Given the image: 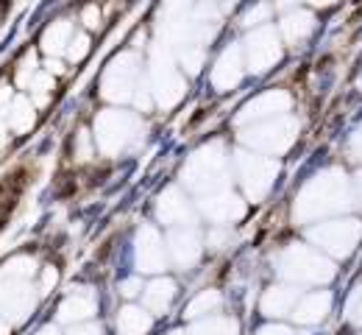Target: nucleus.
<instances>
[{
    "label": "nucleus",
    "mask_w": 362,
    "mask_h": 335,
    "mask_svg": "<svg viewBox=\"0 0 362 335\" xmlns=\"http://www.w3.org/2000/svg\"><path fill=\"white\" fill-rule=\"evenodd\" d=\"M351 198H354V191L349 185V176L340 168H329V171H320L301 188L293 215H296V221L310 224L323 215L343 212L351 204Z\"/></svg>",
    "instance_id": "nucleus-1"
},
{
    "label": "nucleus",
    "mask_w": 362,
    "mask_h": 335,
    "mask_svg": "<svg viewBox=\"0 0 362 335\" xmlns=\"http://www.w3.org/2000/svg\"><path fill=\"white\" fill-rule=\"evenodd\" d=\"M276 271L293 285H326L334 280V263L304 243H290L276 254Z\"/></svg>",
    "instance_id": "nucleus-2"
},
{
    "label": "nucleus",
    "mask_w": 362,
    "mask_h": 335,
    "mask_svg": "<svg viewBox=\"0 0 362 335\" xmlns=\"http://www.w3.org/2000/svg\"><path fill=\"white\" fill-rule=\"evenodd\" d=\"M228 168H231V159L226 157L223 143H206L184 162L181 182L198 195L218 191L228 185Z\"/></svg>",
    "instance_id": "nucleus-3"
},
{
    "label": "nucleus",
    "mask_w": 362,
    "mask_h": 335,
    "mask_svg": "<svg viewBox=\"0 0 362 335\" xmlns=\"http://www.w3.org/2000/svg\"><path fill=\"white\" fill-rule=\"evenodd\" d=\"M95 145L106 157H120L132 151L142 140V123L139 118L123 109H103L95 118Z\"/></svg>",
    "instance_id": "nucleus-4"
},
{
    "label": "nucleus",
    "mask_w": 362,
    "mask_h": 335,
    "mask_svg": "<svg viewBox=\"0 0 362 335\" xmlns=\"http://www.w3.org/2000/svg\"><path fill=\"white\" fill-rule=\"evenodd\" d=\"M298 120L287 112L271 120H259L251 126H243L240 140L257 154H268V157H281L284 151H290L293 143L298 140Z\"/></svg>",
    "instance_id": "nucleus-5"
},
{
    "label": "nucleus",
    "mask_w": 362,
    "mask_h": 335,
    "mask_svg": "<svg viewBox=\"0 0 362 335\" xmlns=\"http://www.w3.org/2000/svg\"><path fill=\"white\" fill-rule=\"evenodd\" d=\"M231 168L240 179V188L245 191L251 201H262L271 193L276 174H279L276 159L265 157V154H257V151H234Z\"/></svg>",
    "instance_id": "nucleus-6"
},
{
    "label": "nucleus",
    "mask_w": 362,
    "mask_h": 335,
    "mask_svg": "<svg viewBox=\"0 0 362 335\" xmlns=\"http://www.w3.org/2000/svg\"><path fill=\"white\" fill-rule=\"evenodd\" d=\"M139 79H142V70H139L136 50H123L106 64V70L100 76V96L112 103H126L134 98Z\"/></svg>",
    "instance_id": "nucleus-7"
},
{
    "label": "nucleus",
    "mask_w": 362,
    "mask_h": 335,
    "mask_svg": "<svg viewBox=\"0 0 362 335\" xmlns=\"http://www.w3.org/2000/svg\"><path fill=\"white\" fill-rule=\"evenodd\" d=\"M148 87H151V96L153 103L170 109L176 106L184 93H187V79L179 73L173 56L165 50V45L153 48V59H151V73H148Z\"/></svg>",
    "instance_id": "nucleus-8"
},
{
    "label": "nucleus",
    "mask_w": 362,
    "mask_h": 335,
    "mask_svg": "<svg viewBox=\"0 0 362 335\" xmlns=\"http://www.w3.org/2000/svg\"><path fill=\"white\" fill-rule=\"evenodd\" d=\"M307 235L317 246V251L332 254L337 260H346L360 246L362 224L357 218H334V221H323L317 227H310Z\"/></svg>",
    "instance_id": "nucleus-9"
},
{
    "label": "nucleus",
    "mask_w": 362,
    "mask_h": 335,
    "mask_svg": "<svg viewBox=\"0 0 362 335\" xmlns=\"http://www.w3.org/2000/svg\"><path fill=\"white\" fill-rule=\"evenodd\" d=\"M243 53H245L248 70H251L254 76L268 73L271 67L279 64V59H281V37H279V31H276L273 25H259V28H254V31L245 37Z\"/></svg>",
    "instance_id": "nucleus-10"
},
{
    "label": "nucleus",
    "mask_w": 362,
    "mask_h": 335,
    "mask_svg": "<svg viewBox=\"0 0 362 335\" xmlns=\"http://www.w3.org/2000/svg\"><path fill=\"white\" fill-rule=\"evenodd\" d=\"M37 307V290L25 280H0V319L23 324Z\"/></svg>",
    "instance_id": "nucleus-11"
},
{
    "label": "nucleus",
    "mask_w": 362,
    "mask_h": 335,
    "mask_svg": "<svg viewBox=\"0 0 362 335\" xmlns=\"http://www.w3.org/2000/svg\"><path fill=\"white\" fill-rule=\"evenodd\" d=\"M293 106V96L287 90H265L251 101H245L237 112V126H251L259 120H271L279 115H287Z\"/></svg>",
    "instance_id": "nucleus-12"
},
{
    "label": "nucleus",
    "mask_w": 362,
    "mask_h": 335,
    "mask_svg": "<svg viewBox=\"0 0 362 335\" xmlns=\"http://www.w3.org/2000/svg\"><path fill=\"white\" fill-rule=\"evenodd\" d=\"M198 207L201 212L215 224V227H228L234 224L237 218H243L245 212V204L237 193L231 188H218V191H209V193H201L198 195Z\"/></svg>",
    "instance_id": "nucleus-13"
},
{
    "label": "nucleus",
    "mask_w": 362,
    "mask_h": 335,
    "mask_svg": "<svg viewBox=\"0 0 362 335\" xmlns=\"http://www.w3.org/2000/svg\"><path fill=\"white\" fill-rule=\"evenodd\" d=\"M165 249H168V263H173L181 271L195 268L201 254H204L201 235H198L195 224L192 227H173L168 240H165Z\"/></svg>",
    "instance_id": "nucleus-14"
},
{
    "label": "nucleus",
    "mask_w": 362,
    "mask_h": 335,
    "mask_svg": "<svg viewBox=\"0 0 362 335\" xmlns=\"http://www.w3.org/2000/svg\"><path fill=\"white\" fill-rule=\"evenodd\" d=\"M245 76V62H243V48L237 42H231L218 53L212 70H209V84L218 93H231L234 87H240Z\"/></svg>",
    "instance_id": "nucleus-15"
},
{
    "label": "nucleus",
    "mask_w": 362,
    "mask_h": 335,
    "mask_svg": "<svg viewBox=\"0 0 362 335\" xmlns=\"http://www.w3.org/2000/svg\"><path fill=\"white\" fill-rule=\"evenodd\" d=\"M136 266L145 274H159L168 268L165 240L159 235V229H153L151 224H142L136 232Z\"/></svg>",
    "instance_id": "nucleus-16"
},
{
    "label": "nucleus",
    "mask_w": 362,
    "mask_h": 335,
    "mask_svg": "<svg viewBox=\"0 0 362 335\" xmlns=\"http://www.w3.org/2000/svg\"><path fill=\"white\" fill-rule=\"evenodd\" d=\"M156 218L165 224V227H192L195 224V215H192V207L187 201V195L179 188H168V191L159 195L156 201Z\"/></svg>",
    "instance_id": "nucleus-17"
},
{
    "label": "nucleus",
    "mask_w": 362,
    "mask_h": 335,
    "mask_svg": "<svg viewBox=\"0 0 362 335\" xmlns=\"http://www.w3.org/2000/svg\"><path fill=\"white\" fill-rule=\"evenodd\" d=\"M313 34H315V14L313 11H307V8L298 6V8H290V11L281 14V20H279V37H281V42L298 48Z\"/></svg>",
    "instance_id": "nucleus-18"
},
{
    "label": "nucleus",
    "mask_w": 362,
    "mask_h": 335,
    "mask_svg": "<svg viewBox=\"0 0 362 335\" xmlns=\"http://www.w3.org/2000/svg\"><path fill=\"white\" fill-rule=\"evenodd\" d=\"M95 310H98V299L90 288H73L59 305V322L81 324V322H90Z\"/></svg>",
    "instance_id": "nucleus-19"
},
{
    "label": "nucleus",
    "mask_w": 362,
    "mask_h": 335,
    "mask_svg": "<svg viewBox=\"0 0 362 335\" xmlns=\"http://www.w3.org/2000/svg\"><path fill=\"white\" fill-rule=\"evenodd\" d=\"M332 310V293L329 290H313V293H301L296 307H293V319L296 324L301 327H313V324H320Z\"/></svg>",
    "instance_id": "nucleus-20"
},
{
    "label": "nucleus",
    "mask_w": 362,
    "mask_h": 335,
    "mask_svg": "<svg viewBox=\"0 0 362 335\" xmlns=\"http://www.w3.org/2000/svg\"><path fill=\"white\" fill-rule=\"evenodd\" d=\"M3 120H6V126H8V132H11L14 137H25V135L37 126L40 109L31 103V98L23 93V96L11 98V103L3 109Z\"/></svg>",
    "instance_id": "nucleus-21"
},
{
    "label": "nucleus",
    "mask_w": 362,
    "mask_h": 335,
    "mask_svg": "<svg viewBox=\"0 0 362 335\" xmlns=\"http://www.w3.org/2000/svg\"><path fill=\"white\" fill-rule=\"evenodd\" d=\"M73 34H76V23L70 17H56V20H50L45 28H42L37 50L42 56H64V50L70 45Z\"/></svg>",
    "instance_id": "nucleus-22"
},
{
    "label": "nucleus",
    "mask_w": 362,
    "mask_h": 335,
    "mask_svg": "<svg viewBox=\"0 0 362 335\" xmlns=\"http://www.w3.org/2000/svg\"><path fill=\"white\" fill-rule=\"evenodd\" d=\"M301 290L298 285H271L262 293V302H259V310L268 316V319H284L293 313L296 302H298Z\"/></svg>",
    "instance_id": "nucleus-23"
},
{
    "label": "nucleus",
    "mask_w": 362,
    "mask_h": 335,
    "mask_svg": "<svg viewBox=\"0 0 362 335\" xmlns=\"http://www.w3.org/2000/svg\"><path fill=\"white\" fill-rule=\"evenodd\" d=\"M176 283L170 277H156L151 280L148 285L142 288V307L151 313V316H162L170 310L173 299H176Z\"/></svg>",
    "instance_id": "nucleus-24"
},
{
    "label": "nucleus",
    "mask_w": 362,
    "mask_h": 335,
    "mask_svg": "<svg viewBox=\"0 0 362 335\" xmlns=\"http://www.w3.org/2000/svg\"><path fill=\"white\" fill-rule=\"evenodd\" d=\"M117 335H148V330L153 327V316L139 307V305H123L117 310Z\"/></svg>",
    "instance_id": "nucleus-25"
},
{
    "label": "nucleus",
    "mask_w": 362,
    "mask_h": 335,
    "mask_svg": "<svg viewBox=\"0 0 362 335\" xmlns=\"http://www.w3.org/2000/svg\"><path fill=\"white\" fill-rule=\"evenodd\" d=\"M37 271H40V260L34 254H28V251H17L8 260H3L0 280H25V283H34L37 280Z\"/></svg>",
    "instance_id": "nucleus-26"
},
{
    "label": "nucleus",
    "mask_w": 362,
    "mask_h": 335,
    "mask_svg": "<svg viewBox=\"0 0 362 335\" xmlns=\"http://www.w3.org/2000/svg\"><path fill=\"white\" fill-rule=\"evenodd\" d=\"M56 90H59V79H56V76H50L47 70H40V73L31 79V84L25 87V96L31 98V103L42 112V109H47V106L53 103Z\"/></svg>",
    "instance_id": "nucleus-27"
},
{
    "label": "nucleus",
    "mask_w": 362,
    "mask_h": 335,
    "mask_svg": "<svg viewBox=\"0 0 362 335\" xmlns=\"http://www.w3.org/2000/svg\"><path fill=\"white\" fill-rule=\"evenodd\" d=\"M221 305H223V296H221V290H215V288H206V290L195 293V296L187 302V310H184V316H187V319H192V322H198V319H206V316L218 313V310H221Z\"/></svg>",
    "instance_id": "nucleus-28"
},
{
    "label": "nucleus",
    "mask_w": 362,
    "mask_h": 335,
    "mask_svg": "<svg viewBox=\"0 0 362 335\" xmlns=\"http://www.w3.org/2000/svg\"><path fill=\"white\" fill-rule=\"evenodd\" d=\"M40 70H42L40 50L25 48L20 53V59L14 62V67H11V81H14V87H17V90H25V87L31 84V79H34Z\"/></svg>",
    "instance_id": "nucleus-29"
},
{
    "label": "nucleus",
    "mask_w": 362,
    "mask_h": 335,
    "mask_svg": "<svg viewBox=\"0 0 362 335\" xmlns=\"http://www.w3.org/2000/svg\"><path fill=\"white\" fill-rule=\"evenodd\" d=\"M189 335H240V324H237V319H231V316H218V313H212V316H206V319H198V322L192 324Z\"/></svg>",
    "instance_id": "nucleus-30"
},
{
    "label": "nucleus",
    "mask_w": 362,
    "mask_h": 335,
    "mask_svg": "<svg viewBox=\"0 0 362 335\" xmlns=\"http://www.w3.org/2000/svg\"><path fill=\"white\" fill-rule=\"evenodd\" d=\"M95 154H98V145H95L92 129H87V126L76 129V135L70 140V157H73V162L76 165H90L92 159H95Z\"/></svg>",
    "instance_id": "nucleus-31"
},
{
    "label": "nucleus",
    "mask_w": 362,
    "mask_h": 335,
    "mask_svg": "<svg viewBox=\"0 0 362 335\" xmlns=\"http://www.w3.org/2000/svg\"><path fill=\"white\" fill-rule=\"evenodd\" d=\"M78 25H81L87 34L103 31L106 14H103V3H100V0H87V3L78 8Z\"/></svg>",
    "instance_id": "nucleus-32"
},
{
    "label": "nucleus",
    "mask_w": 362,
    "mask_h": 335,
    "mask_svg": "<svg viewBox=\"0 0 362 335\" xmlns=\"http://www.w3.org/2000/svg\"><path fill=\"white\" fill-rule=\"evenodd\" d=\"M90 53H92V34H87V31L81 28V31L73 34L70 45H67V50H64V62L73 64V67H78V64L87 62Z\"/></svg>",
    "instance_id": "nucleus-33"
},
{
    "label": "nucleus",
    "mask_w": 362,
    "mask_h": 335,
    "mask_svg": "<svg viewBox=\"0 0 362 335\" xmlns=\"http://www.w3.org/2000/svg\"><path fill=\"white\" fill-rule=\"evenodd\" d=\"M273 17V6L268 0H254V6L245 8V14L240 17V23L245 28H259V25H268Z\"/></svg>",
    "instance_id": "nucleus-34"
},
{
    "label": "nucleus",
    "mask_w": 362,
    "mask_h": 335,
    "mask_svg": "<svg viewBox=\"0 0 362 335\" xmlns=\"http://www.w3.org/2000/svg\"><path fill=\"white\" fill-rule=\"evenodd\" d=\"M192 11V0H162V25H173Z\"/></svg>",
    "instance_id": "nucleus-35"
},
{
    "label": "nucleus",
    "mask_w": 362,
    "mask_h": 335,
    "mask_svg": "<svg viewBox=\"0 0 362 335\" xmlns=\"http://www.w3.org/2000/svg\"><path fill=\"white\" fill-rule=\"evenodd\" d=\"M56 285H59V268L53 263L40 266V271H37V296H47Z\"/></svg>",
    "instance_id": "nucleus-36"
},
{
    "label": "nucleus",
    "mask_w": 362,
    "mask_h": 335,
    "mask_svg": "<svg viewBox=\"0 0 362 335\" xmlns=\"http://www.w3.org/2000/svg\"><path fill=\"white\" fill-rule=\"evenodd\" d=\"M42 70H47L56 79H62L67 73V62H64V56H45L42 59Z\"/></svg>",
    "instance_id": "nucleus-37"
},
{
    "label": "nucleus",
    "mask_w": 362,
    "mask_h": 335,
    "mask_svg": "<svg viewBox=\"0 0 362 335\" xmlns=\"http://www.w3.org/2000/svg\"><path fill=\"white\" fill-rule=\"evenodd\" d=\"M14 96H17V87H14L11 76H0V109H6Z\"/></svg>",
    "instance_id": "nucleus-38"
},
{
    "label": "nucleus",
    "mask_w": 362,
    "mask_h": 335,
    "mask_svg": "<svg viewBox=\"0 0 362 335\" xmlns=\"http://www.w3.org/2000/svg\"><path fill=\"white\" fill-rule=\"evenodd\" d=\"M120 293H123L126 299L139 296V293H142V280H139V277H129V280H123V283H120Z\"/></svg>",
    "instance_id": "nucleus-39"
},
{
    "label": "nucleus",
    "mask_w": 362,
    "mask_h": 335,
    "mask_svg": "<svg viewBox=\"0 0 362 335\" xmlns=\"http://www.w3.org/2000/svg\"><path fill=\"white\" fill-rule=\"evenodd\" d=\"M67 335H100V327H98V324L81 322V324H73V330H70Z\"/></svg>",
    "instance_id": "nucleus-40"
},
{
    "label": "nucleus",
    "mask_w": 362,
    "mask_h": 335,
    "mask_svg": "<svg viewBox=\"0 0 362 335\" xmlns=\"http://www.w3.org/2000/svg\"><path fill=\"white\" fill-rule=\"evenodd\" d=\"M257 335H293V330L284 327V324H268V327H262Z\"/></svg>",
    "instance_id": "nucleus-41"
},
{
    "label": "nucleus",
    "mask_w": 362,
    "mask_h": 335,
    "mask_svg": "<svg viewBox=\"0 0 362 335\" xmlns=\"http://www.w3.org/2000/svg\"><path fill=\"white\" fill-rule=\"evenodd\" d=\"M351 154H354V159H362V129L354 135V140H351Z\"/></svg>",
    "instance_id": "nucleus-42"
},
{
    "label": "nucleus",
    "mask_w": 362,
    "mask_h": 335,
    "mask_svg": "<svg viewBox=\"0 0 362 335\" xmlns=\"http://www.w3.org/2000/svg\"><path fill=\"white\" fill-rule=\"evenodd\" d=\"M354 198H357V204H360L362 210V171L357 174V179H354Z\"/></svg>",
    "instance_id": "nucleus-43"
},
{
    "label": "nucleus",
    "mask_w": 362,
    "mask_h": 335,
    "mask_svg": "<svg viewBox=\"0 0 362 335\" xmlns=\"http://www.w3.org/2000/svg\"><path fill=\"white\" fill-rule=\"evenodd\" d=\"M310 6H315V8H329V6H334L337 0H307Z\"/></svg>",
    "instance_id": "nucleus-44"
},
{
    "label": "nucleus",
    "mask_w": 362,
    "mask_h": 335,
    "mask_svg": "<svg viewBox=\"0 0 362 335\" xmlns=\"http://www.w3.org/2000/svg\"><path fill=\"white\" fill-rule=\"evenodd\" d=\"M11 327H14V324H8L6 319H0V335H11Z\"/></svg>",
    "instance_id": "nucleus-45"
},
{
    "label": "nucleus",
    "mask_w": 362,
    "mask_h": 335,
    "mask_svg": "<svg viewBox=\"0 0 362 335\" xmlns=\"http://www.w3.org/2000/svg\"><path fill=\"white\" fill-rule=\"evenodd\" d=\"M354 324H357V327H362V302L354 307Z\"/></svg>",
    "instance_id": "nucleus-46"
},
{
    "label": "nucleus",
    "mask_w": 362,
    "mask_h": 335,
    "mask_svg": "<svg viewBox=\"0 0 362 335\" xmlns=\"http://www.w3.org/2000/svg\"><path fill=\"white\" fill-rule=\"evenodd\" d=\"M37 335H59V330H56V327H42Z\"/></svg>",
    "instance_id": "nucleus-47"
},
{
    "label": "nucleus",
    "mask_w": 362,
    "mask_h": 335,
    "mask_svg": "<svg viewBox=\"0 0 362 335\" xmlns=\"http://www.w3.org/2000/svg\"><path fill=\"white\" fill-rule=\"evenodd\" d=\"M357 87L362 90V70H360V76H357Z\"/></svg>",
    "instance_id": "nucleus-48"
},
{
    "label": "nucleus",
    "mask_w": 362,
    "mask_h": 335,
    "mask_svg": "<svg viewBox=\"0 0 362 335\" xmlns=\"http://www.w3.org/2000/svg\"><path fill=\"white\" fill-rule=\"evenodd\" d=\"M168 335H187V333H179V330H176V333H168Z\"/></svg>",
    "instance_id": "nucleus-49"
},
{
    "label": "nucleus",
    "mask_w": 362,
    "mask_h": 335,
    "mask_svg": "<svg viewBox=\"0 0 362 335\" xmlns=\"http://www.w3.org/2000/svg\"><path fill=\"white\" fill-rule=\"evenodd\" d=\"M0 218H3V207H0Z\"/></svg>",
    "instance_id": "nucleus-50"
},
{
    "label": "nucleus",
    "mask_w": 362,
    "mask_h": 335,
    "mask_svg": "<svg viewBox=\"0 0 362 335\" xmlns=\"http://www.w3.org/2000/svg\"><path fill=\"white\" fill-rule=\"evenodd\" d=\"M0 3H8V0H0Z\"/></svg>",
    "instance_id": "nucleus-51"
}]
</instances>
